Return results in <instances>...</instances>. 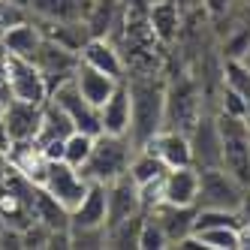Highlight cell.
<instances>
[{"label":"cell","instance_id":"obj_15","mask_svg":"<svg viewBox=\"0 0 250 250\" xmlns=\"http://www.w3.org/2000/svg\"><path fill=\"white\" fill-rule=\"evenodd\" d=\"M199 196V169L196 166H178L169 169L160 181V202L169 205H196Z\"/></svg>","mask_w":250,"mask_h":250},{"label":"cell","instance_id":"obj_20","mask_svg":"<svg viewBox=\"0 0 250 250\" xmlns=\"http://www.w3.org/2000/svg\"><path fill=\"white\" fill-rule=\"evenodd\" d=\"M148 21L157 33V40L163 45H172L178 37H181L184 27V12L178 9L175 0H151L148 3Z\"/></svg>","mask_w":250,"mask_h":250},{"label":"cell","instance_id":"obj_14","mask_svg":"<svg viewBox=\"0 0 250 250\" xmlns=\"http://www.w3.org/2000/svg\"><path fill=\"white\" fill-rule=\"evenodd\" d=\"M100 127L103 133L112 136H130L133 127V100H130V84L127 79H121L112 97L100 105Z\"/></svg>","mask_w":250,"mask_h":250},{"label":"cell","instance_id":"obj_21","mask_svg":"<svg viewBox=\"0 0 250 250\" xmlns=\"http://www.w3.org/2000/svg\"><path fill=\"white\" fill-rule=\"evenodd\" d=\"M73 82H76V87L82 91V97H84V100H91L97 109H100V105L112 97V91L118 87L121 79H112V76H105V73H100V69L87 66V63H79Z\"/></svg>","mask_w":250,"mask_h":250},{"label":"cell","instance_id":"obj_29","mask_svg":"<svg viewBox=\"0 0 250 250\" xmlns=\"http://www.w3.org/2000/svg\"><path fill=\"white\" fill-rule=\"evenodd\" d=\"M69 247H82V250L105 247V226H100V229H69Z\"/></svg>","mask_w":250,"mask_h":250},{"label":"cell","instance_id":"obj_7","mask_svg":"<svg viewBox=\"0 0 250 250\" xmlns=\"http://www.w3.org/2000/svg\"><path fill=\"white\" fill-rule=\"evenodd\" d=\"M187 136H190V151H193L196 169L223 163V139H220V127H217V115L214 112H202Z\"/></svg>","mask_w":250,"mask_h":250},{"label":"cell","instance_id":"obj_35","mask_svg":"<svg viewBox=\"0 0 250 250\" xmlns=\"http://www.w3.org/2000/svg\"><path fill=\"white\" fill-rule=\"evenodd\" d=\"M6 172H9V157H6V151H0V184H3Z\"/></svg>","mask_w":250,"mask_h":250},{"label":"cell","instance_id":"obj_22","mask_svg":"<svg viewBox=\"0 0 250 250\" xmlns=\"http://www.w3.org/2000/svg\"><path fill=\"white\" fill-rule=\"evenodd\" d=\"M73 130H76V124L69 121V115L55 100H45L42 103V124H40V133H37V145H48V142L66 139Z\"/></svg>","mask_w":250,"mask_h":250},{"label":"cell","instance_id":"obj_17","mask_svg":"<svg viewBox=\"0 0 250 250\" xmlns=\"http://www.w3.org/2000/svg\"><path fill=\"white\" fill-rule=\"evenodd\" d=\"M142 148H151L169 169H178V166H193V151H190V136L184 130H172V127H163L148 145Z\"/></svg>","mask_w":250,"mask_h":250},{"label":"cell","instance_id":"obj_10","mask_svg":"<svg viewBox=\"0 0 250 250\" xmlns=\"http://www.w3.org/2000/svg\"><path fill=\"white\" fill-rule=\"evenodd\" d=\"M79 58H82V63L94 66L112 79H127V61H124V51L112 37H91L82 45Z\"/></svg>","mask_w":250,"mask_h":250},{"label":"cell","instance_id":"obj_32","mask_svg":"<svg viewBox=\"0 0 250 250\" xmlns=\"http://www.w3.org/2000/svg\"><path fill=\"white\" fill-rule=\"evenodd\" d=\"M175 3H178V9L184 12V19H187V15H196V12H205L202 0H175Z\"/></svg>","mask_w":250,"mask_h":250},{"label":"cell","instance_id":"obj_6","mask_svg":"<svg viewBox=\"0 0 250 250\" xmlns=\"http://www.w3.org/2000/svg\"><path fill=\"white\" fill-rule=\"evenodd\" d=\"M87 184H91V181L82 175V169L69 166L66 160H48V169H45V178H42L40 187H45L66 211H73L82 202Z\"/></svg>","mask_w":250,"mask_h":250},{"label":"cell","instance_id":"obj_31","mask_svg":"<svg viewBox=\"0 0 250 250\" xmlns=\"http://www.w3.org/2000/svg\"><path fill=\"white\" fill-rule=\"evenodd\" d=\"M12 100V91H9V69H6V51L0 48V103H9Z\"/></svg>","mask_w":250,"mask_h":250},{"label":"cell","instance_id":"obj_4","mask_svg":"<svg viewBox=\"0 0 250 250\" xmlns=\"http://www.w3.org/2000/svg\"><path fill=\"white\" fill-rule=\"evenodd\" d=\"M244 184L223 166H208L199 169V196H196V208H235L241 205Z\"/></svg>","mask_w":250,"mask_h":250},{"label":"cell","instance_id":"obj_2","mask_svg":"<svg viewBox=\"0 0 250 250\" xmlns=\"http://www.w3.org/2000/svg\"><path fill=\"white\" fill-rule=\"evenodd\" d=\"M136 154V145L130 136H112V133H100L94 139V151L87 157V163L82 166V175L87 181H100V184H112L115 178L130 172V160Z\"/></svg>","mask_w":250,"mask_h":250},{"label":"cell","instance_id":"obj_28","mask_svg":"<svg viewBox=\"0 0 250 250\" xmlns=\"http://www.w3.org/2000/svg\"><path fill=\"white\" fill-rule=\"evenodd\" d=\"M169 238L166 232L160 229V223L145 211V220H142V232H139V250H166Z\"/></svg>","mask_w":250,"mask_h":250},{"label":"cell","instance_id":"obj_13","mask_svg":"<svg viewBox=\"0 0 250 250\" xmlns=\"http://www.w3.org/2000/svg\"><path fill=\"white\" fill-rule=\"evenodd\" d=\"M109 220V193L105 184L91 181L82 196V202L69 211V229H100Z\"/></svg>","mask_w":250,"mask_h":250},{"label":"cell","instance_id":"obj_16","mask_svg":"<svg viewBox=\"0 0 250 250\" xmlns=\"http://www.w3.org/2000/svg\"><path fill=\"white\" fill-rule=\"evenodd\" d=\"M148 214L160 223V229L166 232L169 247H178V241H184L187 235H193L196 205H169V202H160V205H154Z\"/></svg>","mask_w":250,"mask_h":250},{"label":"cell","instance_id":"obj_38","mask_svg":"<svg viewBox=\"0 0 250 250\" xmlns=\"http://www.w3.org/2000/svg\"><path fill=\"white\" fill-rule=\"evenodd\" d=\"M241 3H244V6H250V0H241Z\"/></svg>","mask_w":250,"mask_h":250},{"label":"cell","instance_id":"obj_19","mask_svg":"<svg viewBox=\"0 0 250 250\" xmlns=\"http://www.w3.org/2000/svg\"><path fill=\"white\" fill-rule=\"evenodd\" d=\"M30 15L45 21H87L94 0H24Z\"/></svg>","mask_w":250,"mask_h":250},{"label":"cell","instance_id":"obj_3","mask_svg":"<svg viewBox=\"0 0 250 250\" xmlns=\"http://www.w3.org/2000/svg\"><path fill=\"white\" fill-rule=\"evenodd\" d=\"M217 115V127L223 139V169L232 172L244 187H250V121L247 118H232L223 112Z\"/></svg>","mask_w":250,"mask_h":250},{"label":"cell","instance_id":"obj_37","mask_svg":"<svg viewBox=\"0 0 250 250\" xmlns=\"http://www.w3.org/2000/svg\"><path fill=\"white\" fill-rule=\"evenodd\" d=\"M241 61H244V63H247V69H250V48H247V55H244Z\"/></svg>","mask_w":250,"mask_h":250},{"label":"cell","instance_id":"obj_24","mask_svg":"<svg viewBox=\"0 0 250 250\" xmlns=\"http://www.w3.org/2000/svg\"><path fill=\"white\" fill-rule=\"evenodd\" d=\"M33 223H42L48 229H69V211L45 187H40L37 202H33Z\"/></svg>","mask_w":250,"mask_h":250},{"label":"cell","instance_id":"obj_36","mask_svg":"<svg viewBox=\"0 0 250 250\" xmlns=\"http://www.w3.org/2000/svg\"><path fill=\"white\" fill-rule=\"evenodd\" d=\"M3 232H6V220H3V211H0V238H3Z\"/></svg>","mask_w":250,"mask_h":250},{"label":"cell","instance_id":"obj_18","mask_svg":"<svg viewBox=\"0 0 250 250\" xmlns=\"http://www.w3.org/2000/svg\"><path fill=\"white\" fill-rule=\"evenodd\" d=\"M42 40H45L42 24L37 21V15H30L27 21H19V24H12L9 30H3V33H0V48H3L6 55L33 58Z\"/></svg>","mask_w":250,"mask_h":250},{"label":"cell","instance_id":"obj_8","mask_svg":"<svg viewBox=\"0 0 250 250\" xmlns=\"http://www.w3.org/2000/svg\"><path fill=\"white\" fill-rule=\"evenodd\" d=\"M6 69H9L12 100H24V103H37V105H42L48 100V84H45V79L40 73V66L30 58L6 55Z\"/></svg>","mask_w":250,"mask_h":250},{"label":"cell","instance_id":"obj_11","mask_svg":"<svg viewBox=\"0 0 250 250\" xmlns=\"http://www.w3.org/2000/svg\"><path fill=\"white\" fill-rule=\"evenodd\" d=\"M105 193H109V220H105V226H115L121 220H130V217L145 214L142 190L130 175H121L112 184H105Z\"/></svg>","mask_w":250,"mask_h":250},{"label":"cell","instance_id":"obj_26","mask_svg":"<svg viewBox=\"0 0 250 250\" xmlns=\"http://www.w3.org/2000/svg\"><path fill=\"white\" fill-rule=\"evenodd\" d=\"M193 235L202 241L205 250H241V229H232V226L202 229V232H193Z\"/></svg>","mask_w":250,"mask_h":250},{"label":"cell","instance_id":"obj_1","mask_svg":"<svg viewBox=\"0 0 250 250\" xmlns=\"http://www.w3.org/2000/svg\"><path fill=\"white\" fill-rule=\"evenodd\" d=\"M133 100L130 139L142 148L166 127V76L163 73H127Z\"/></svg>","mask_w":250,"mask_h":250},{"label":"cell","instance_id":"obj_30","mask_svg":"<svg viewBox=\"0 0 250 250\" xmlns=\"http://www.w3.org/2000/svg\"><path fill=\"white\" fill-rule=\"evenodd\" d=\"M235 6H238V0H202V9L208 19H220V15H226Z\"/></svg>","mask_w":250,"mask_h":250},{"label":"cell","instance_id":"obj_23","mask_svg":"<svg viewBox=\"0 0 250 250\" xmlns=\"http://www.w3.org/2000/svg\"><path fill=\"white\" fill-rule=\"evenodd\" d=\"M169 172V166L160 160L151 148H136L133 160H130V178L139 184V187H151V184H160L163 175Z\"/></svg>","mask_w":250,"mask_h":250},{"label":"cell","instance_id":"obj_33","mask_svg":"<svg viewBox=\"0 0 250 250\" xmlns=\"http://www.w3.org/2000/svg\"><path fill=\"white\" fill-rule=\"evenodd\" d=\"M238 214H241V226H250V187H247V190H244V196H241Z\"/></svg>","mask_w":250,"mask_h":250},{"label":"cell","instance_id":"obj_27","mask_svg":"<svg viewBox=\"0 0 250 250\" xmlns=\"http://www.w3.org/2000/svg\"><path fill=\"white\" fill-rule=\"evenodd\" d=\"M94 139L97 136H91V133L73 130V133L66 136V142H63V160H66L69 166L82 169L87 163V157H91V151H94Z\"/></svg>","mask_w":250,"mask_h":250},{"label":"cell","instance_id":"obj_25","mask_svg":"<svg viewBox=\"0 0 250 250\" xmlns=\"http://www.w3.org/2000/svg\"><path fill=\"white\" fill-rule=\"evenodd\" d=\"M142 220H145V214H139V217H130V220H121L115 226H105V247L112 250H139V232H142Z\"/></svg>","mask_w":250,"mask_h":250},{"label":"cell","instance_id":"obj_12","mask_svg":"<svg viewBox=\"0 0 250 250\" xmlns=\"http://www.w3.org/2000/svg\"><path fill=\"white\" fill-rule=\"evenodd\" d=\"M3 118H6L9 145H15V142H37L40 124H42V105L24 103V100H9L3 105Z\"/></svg>","mask_w":250,"mask_h":250},{"label":"cell","instance_id":"obj_34","mask_svg":"<svg viewBox=\"0 0 250 250\" xmlns=\"http://www.w3.org/2000/svg\"><path fill=\"white\" fill-rule=\"evenodd\" d=\"M9 148V136H6V118H3V103H0V151Z\"/></svg>","mask_w":250,"mask_h":250},{"label":"cell","instance_id":"obj_9","mask_svg":"<svg viewBox=\"0 0 250 250\" xmlns=\"http://www.w3.org/2000/svg\"><path fill=\"white\" fill-rule=\"evenodd\" d=\"M48 100H55L61 109L69 115V121L76 124V130L91 133V136H100V133H103V127H100V109H97L91 100H84V97H82V91L76 87L73 79L63 82L58 91H51Z\"/></svg>","mask_w":250,"mask_h":250},{"label":"cell","instance_id":"obj_5","mask_svg":"<svg viewBox=\"0 0 250 250\" xmlns=\"http://www.w3.org/2000/svg\"><path fill=\"white\" fill-rule=\"evenodd\" d=\"M30 61L40 66V73H42V79H45V84H48V97H51V91H58L63 82L73 79L76 69H79V63H82L79 51L66 48L63 42L51 40V37H45V40L40 42L37 55H33Z\"/></svg>","mask_w":250,"mask_h":250}]
</instances>
